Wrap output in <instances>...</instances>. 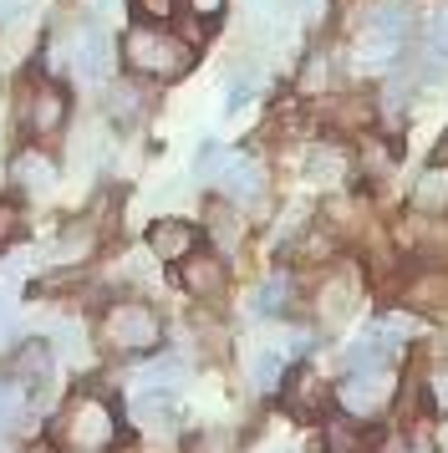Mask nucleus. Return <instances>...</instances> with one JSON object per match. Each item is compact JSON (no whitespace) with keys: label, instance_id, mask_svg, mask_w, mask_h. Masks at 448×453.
<instances>
[{"label":"nucleus","instance_id":"nucleus-1","mask_svg":"<svg viewBox=\"0 0 448 453\" xmlns=\"http://www.w3.org/2000/svg\"><path fill=\"white\" fill-rule=\"evenodd\" d=\"M41 433L57 453H118L122 438H127V408L118 403L112 388L81 377L57 403V412L46 418Z\"/></svg>","mask_w":448,"mask_h":453},{"label":"nucleus","instance_id":"nucleus-2","mask_svg":"<svg viewBox=\"0 0 448 453\" xmlns=\"http://www.w3.org/2000/svg\"><path fill=\"white\" fill-rule=\"evenodd\" d=\"M118 57H122V72H133L143 82H179L194 72L199 62V46L189 42L183 31L174 26H158V21H133L127 31L118 36Z\"/></svg>","mask_w":448,"mask_h":453},{"label":"nucleus","instance_id":"nucleus-3","mask_svg":"<svg viewBox=\"0 0 448 453\" xmlns=\"http://www.w3.org/2000/svg\"><path fill=\"white\" fill-rule=\"evenodd\" d=\"M92 336L107 357H148V351L163 347V316L143 296H118L97 311Z\"/></svg>","mask_w":448,"mask_h":453},{"label":"nucleus","instance_id":"nucleus-4","mask_svg":"<svg viewBox=\"0 0 448 453\" xmlns=\"http://www.w3.org/2000/svg\"><path fill=\"white\" fill-rule=\"evenodd\" d=\"M72 123V92L57 82V77H31L20 87V112H16V127L26 143H57L61 133Z\"/></svg>","mask_w":448,"mask_h":453},{"label":"nucleus","instance_id":"nucleus-5","mask_svg":"<svg viewBox=\"0 0 448 453\" xmlns=\"http://www.w3.org/2000/svg\"><path fill=\"white\" fill-rule=\"evenodd\" d=\"M61 66H66V77H77V82H97L107 87L112 82V72L122 66L118 57V36L97 21V16H81L72 26V36H66V51H61Z\"/></svg>","mask_w":448,"mask_h":453},{"label":"nucleus","instance_id":"nucleus-6","mask_svg":"<svg viewBox=\"0 0 448 453\" xmlns=\"http://www.w3.org/2000/svg\"><path fill=\"white\" fill-rule=\"evenodd\" d=\"M407 42H413V11L403 0H372L357 31V51L377 66H398L407 57Z\"/></svg>","mask_w":448,"mask_h":453},{"label":"nucleus","instance_id":"nucleus-7","mask_svg":"<svg viewBox=\"0 0 448 453\" xmlns=\"http://www.w3.org/2000/svg\"><path fill=\"white\" fill-rule=\"evenodd\" d=\"M392 397H398L392 367H346V377L331 388V403H336L346 418H357V423L382 418V412L392 408Z\"/></svg>","mask_w":448,"mask_h":453},{"label":"nucleus","instance_id":"nucleus-8","mask_svg":"<svg viewBox=\"0 0 448 453\" xmlns=\"http://www.w3.org/2000/svg\"><path fill=\"white\" fill-rule=\"evenodd\" d=\"M209 188L229 199L235 209H260L270 199V173L255 153H244V148H224L214 173H209Z\"/></svg>","mask_w":448,"mask_h":453},{"label":"nucleus","instance_id":"nucleus-9","mask_svg":"<svg viewBox=\"0 0 448 453\" xmlns=\"http://www.w3.org/2000/svg\"><path fill=\"white\" fill-rule=\"evenodd\" d=\"M174 270H179L183 296H194V306H220L229 296V260L214 245H199L194 255H183Z\"/></svg>","mask_w":448,"mask_h":453},{"label":"nucleus","instance_id":"nucleus-10","mask_svg":"<svg viewBox=\"0 0 448 453\" xmlns=\"http://www.w3.org/2000/svg\"><path fill=\"white\" fill-rule=\"evenodd\" d=\"M204 245V229L194 219H179V214H163L143 229V250L158 260V265H179L183 255H194Z\"/></svg>","mask_w":448,"mask_h":453},{"label":"nucleus","instance_id":"nucleus-11","mask_svg":"<svg viewBox=\"0 0 448 453\" xmlns=\"http://www.w3.org/2000/svg\"><path fill=\"white\" fill-rule=\"evenodd\" d=\"M5 372H11L31 397H41V388H46L51 372H57V351H51L46 336H20L16 347L5 351Z\"/></svg>","mask_w":448,"mask_h":453},{"label":"nucleus","instance_id":"nucleus-12","mask_svg":"<svg viewBox=\"0 0 448 453\" xmlns=\"http://www.w3.org/2000/svg\"><path fill=\"white\" fill-rule=\"evenodd\" d=\"M97 245H102V225L92 214H72V219L57 229V240H51V260H57L61 270H77L97 255Z\"/></svg>","mask_w":448,"mask_h":453},{"label":"nucleus","instance_id":"nucleus-13","mask_svg":"<svg viewBox=\"0 0 448 453\" xmlns=\"http://www.w3.org/2000/svg\"><path fill=\"white\" fill-rule=\"evenodd\" d=\"M153 82H143V77H122V82H107V92H102V112H107V123L112 127H138L143 118H148V107H153V92H148Z\"/></svg>","mask_w":448,"mask_h":453},{"label":"nucleus","instance_id":"nucleus-14","mask_svg":"<svg viewBox=\"0 0 448 453\" xmlns=\"http://www.w3.org/2000/svg\"><path fill=\"white\" fill-rule=\"evenodd\" d=\"M127 428L148 433V438H168L179 428V408H174V392L163 388H143L133 403H127Z\"/></svg>","mask_w":448,"mask_h":453},{"label":"nucleus","instance_id":"nucleus-15","mask_svg":"<svg viewBox=\"0 0 448 453\" xmlns=\"http://www.w3.org/2000/svg\"><path fill=\"white\" fill-rule=\"evenodd\" d=\"M398 240H403V250L423 255V260H444L448 255V214H418L413 209L398 225Z\"/></svg>","mask_w":448,"mask_h":453},{"label":"nucleus","instance_id":"nucleus-16","mask_svg":"<svg viewBox=\"0 0 448 453\" xmlns=\"http://www.w3.org/2000/svg\"><path fill=\"white\" fill-rule=\"evenodd\" d=\"M11 188L16 194H46V188H57V164H51L46 143H26L11 158Z\"/></svg>","mask_w":448,"mask_h":453},{"label":"nucleus","instance_id":"nucleus-17","mask_svg":"<svg viewBox=\"0 0 448 453\" xmlns=\"http://www.w3.org/2000/svg\"><path fill=\"white\" fill-rule=\"evenodd\" d=\"M281 397H285V408L296 412V418H316V412L326 408L331 388H326L321 377H316V367H285Z\"/></svg>","mask_w":448,"mask_h":453},{"label":"nucleus","instance_id":"nucleus-18","mask_svg":"<svg viewBox=\"0 0 448 453\" xmlns=\"http://www.w3.org/2000/svg\"><path fill=\"white\" fill-rule=\"evenodd\" d=\"M413 66L423 72V82H438V77H448V11H438V16L423 26L418 51H413Z\"/></svg>","mask_w":448,"mask_h":453},{"label":"nucleus","instance_id":"nucleus-19","mask_svg":"<svg viewBox=\"0 0 448 453\" xmlns=\"http://www.w3.org/2000/svg\"><path fill=\"white\" fill-rule=\"evenodd\" d=\"M407 209H418V214H448V158H433V164L413 179Z\"/></svg>","mask_w":448,"mask_h":453},{"label":"nucleus","instance_id":"nucleus-20","mask_svg":"<svg viewBox=\"0 0 448 453\" xmlns=\"http://www.w3.org/2000/svg\"><path fill=\"white\" fill-rule=\"evenodd\" d=\"M296 306V275L290 270H270L260 286L250 290V311L255 316H290Z\"/></svg>","mask_w":448,"mask_h":453},{"label":"nucleus","instance_id":"nucleus-21","mask_svg":"<svg viewBox=\"0 0 448 453\" xmlns=\"http://www.w3.org/2000/svg\"><path fill=\"white\" fill-rule=\"evenodd\" d=\"M357 301H362V275L342 265V270H336V275H331V280L321 286V321L342 326V321H346V311L357 306Z\"/></svg>","mask_w":448,"mask_h":453},{"label":"nucleus","instance_id":"nucleus-22","mask_svg":"<svg viewBox=\"0 0 448 453\" xmlns=\"http://www.w3.org/2000/svg\"><path fill=\"white\" fill-rule=\"evenodd\" d=\"M204 234H209V245L220 250L224 260L240 250V240H244V214L229 199H220V204H209V225H204Z\"/></svg>","mask_w":448,"mask_h":453},{"label":"nucleus","instance_id":"nucleus-23","mask_svg":"<svg viewBox=\"0 0 448 453\" xmlns=\"http://www.w3.org/2000/svg\"><path fill=\"white\" fill-rule=\"evenodd\" d=\"M305 179H321V184H336V179H346L351 173V153H346L342 143H311L305 148Z\"/></svg>","mask_w":448,"mask_h":453},{"label":"nucleus","instance_id":"nucleus-24","mask_svg":"<svg viewBox=\"0 0 448 453\" xmlns=\"http://www.w3.org/2000/svg\"><path fill=\"white\" fill-rule=\"evenodd\" d=\"M285 255L301 260V265H326V260H336V234H331V225H305L285 245Z\"/></svg>","mask_w":448,"mask_h":453},{"label":"nucleus","instance_id":"nucleus-25","mask_svg":"<svg viewBox=\"0 0 448 453\" xmlns=\"http://www.w3.org/2000/svg\"><path fill=\"white\" fill-rule=\"evenodd\" d=\"M143 388H163V392H179L183 377H189V362L179 351H148V367L138 372Z\"/></svg>","mask_w":448,"mask_h":453},{"label":"nucleus","instance_id":"nucleus-26","mask_svg":"<svg viewBox=\"0 0 448 453\" xmlns=\"http://www.w3.org/2000/svg\"><path fill=\"white\" fill-rule=\"evenodd\" d=\"M31 392L20 388L11 372H0V433H16L20 423H26V412H31Z\"/></svg>","mask_w":448,"mask_h":453},{"label":"nucleus","instance_id":"nucleus-27","mask_svg":"<svg viewBox=\"0 0 448 453\" xmlns=\"http://www.w3.org/2000/svg\"><path fill=\"white\" fill-rule=\"evenodd\" d=\"M326 453H372V443H367V433L357 418H331L326 423Z\"/></svg>","mask_w":448,"mask_h":453},{"label":"nucleus","instance_id":"nucleus-28","mask_svg":"<svg viewBox=\"0 0 448 453\" xmlns=\"http://www.w3.org/2000/svg\"><path fill=\"white\" fill-rule=\"evenodd\" d=\"M285 351H260L255 362H250V388L260 392V397H270V392H281V382H285Z\"/></svg>","mask_w":448,"mask_h":453},{"label":"nucleus","instance_id":"nucleus-29","mask_svg":"<svg viewBox=\"0 0 448 453\" xmlns=\"http://www.w3.org/2000/svg\"><path fill=\"white\" fill-rule=\"evenodd\" d=\"M265 87V72H260V62H240V72L229 77V97H224V112H240L255 92Z\"/></svg>","mask_w":448,"mask_h":453},{"label":"nucleus","instance_id":"nucleus-30","mask_svg":"<svg viewBox=\"0 0 448 453\" xmlns=\"http://www.w3.org/2000/svg\"><path fill=\"white\" fill-rule=\"evenodd\" d=\"M26 234H31V219H26L20 199H0V250L20 245Z\"/></svg>","mask_w":448,"mask_h":453},{"label":"nucleus","instance_id":"nucleus-31","mask_svg":"<svg viewBox=\"0 0 448 453\" xmlns=\"http://www.w3.org/2000/svg\"><path fill=\"white\" fill-rule=\"evenodd\" d=\"M423 392H428V408L438 412V418H448V357H438L423 372Z\"/></svg>","mask_w":448,"mask_h":453},{"label":"nucleus","instance_id":"nucleus-32","mask_svg":"<svg viewBox=\"0 0 448 453\" xmlns=\"http://www.w3.org/2000/svg\"><path fill=\"white\" fill-rule=\"evenodd\" d=\"M20 336H26V331H20V301L0 290V351H11Z\"/></svg>","mask_w":448,"mask_h":453},{"label":"nucleus","instance_id":"nucleus-33","mask_svg":"<svg viewBox=\"0 0 448 453\" xmlns=\"http://www.w3.org/2000/svg\"><path fill=\"white\" fill-rule=\"evenodd\" d=\"M133 21H158V26H174L179 21V0H127Z\"/></svg>","mask_w":448,"mask_h":453},{"label":"nucleus","instance_id":"nucleus-34","mask_svg":"<svg viewBox=\"0 0 448 453\" xmlns=\"http://www.w3.org/2000/svg\"><path fill=\"white\" fill-rule=\"evenodd\" d=\"M331 57L326 51H311V62H305V72H301V92L305 97H316V92H331Z\"/></svg>","mask_w":448,"mask_h":453},{"label":"nucleus","instance_id":"nucleus-35","mask_svg":"<svg viewBox=\"0 0 448 453\" xmlns=\"http://www.w3.org/2000/svg\"><path fill=\"white\" fill-rule=\"evenodd\" d=\"M179 16H189L199 26H214L224 16V0H179Z\"/></svg>","mask_w":448,"mask_h":453},{"label":"nucleus","instance_id":"nucleus-36","mask_svg":"<svg viewBox=\"0 0 448 453\" xmlns=\"http://www.w3.org/2000/svg\"><path fill=\"white\" fill-rule=\"evenodd\" d=\"M438 449L448 453V418H444V428H438Z\"/></svg>","mask_w":448,"mask_h":453},{"label":"nucleus","instance_id":"nucleus-37","mask_svg":"<svg viewBox=\"0 0 448 453\" xmlns=\"http://www.w3.org/2000/svg\"><path fill=\"white\" fill-rule=\"evenodd\" d=\"M438 158H448V138H444V143H438Z\"/></svg>","mask_w":448,"mask_h":453}]
</instances>
